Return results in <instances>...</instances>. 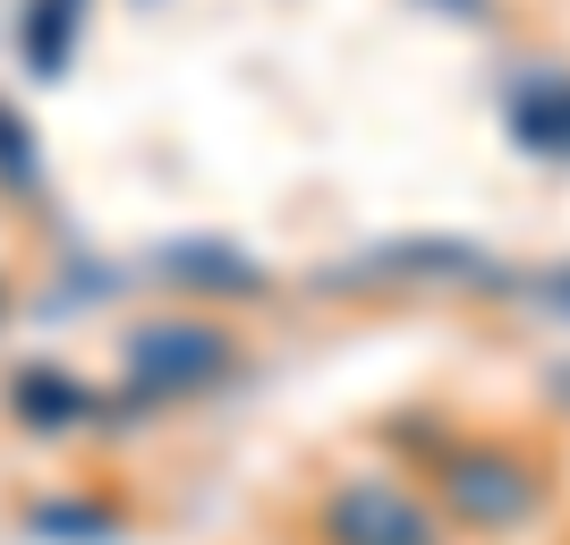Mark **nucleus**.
I'll use <instances>...</instances> for the list:
<instances>
[{
	"mask_svg": "<svg viewBox=\"0 0 570 545\" xmlns=\"http://www.w3.org/2000/svg\"><path fill=\"white\" fill-rule=\"evenodd\" d=\"M35 179H43V163H35V137H26V119L0 103V188H9V196H35Z\"/></svg>",
	"mask_w": 570,
	"mask_h": 545,
	"instance_id": "8",
	"label": "nucleus"
},
{
	"mask_svg": "<svg viewBox=\"0 0 570 545\" xmlns=\"http://www.w3.org/2000/svg\"><path fill=\"white\" fill-rule=\"evenodd\" d=\"M230 367H238V341L222 324H205V315H145V324H128V341H119V383H128L145 409L154 401H196V392H214Z\"/></svg>",
	"mask_w": 570,
	"mask_h": 545,
	"instance_id": "1",
	"label": "nucleus"
},
{
	"mask_svg": "<svg viewBox=\"0 0 570 545\" xmlns=\"http://www.w3.org/2000/svg\"><path fill=\"white\" fill-rule=\"evenodd\" d=\"M26 537H43V545H119V503L51 495V503L26 512Z\"/></svg>",
	"mask_w": 570,
	"mask_h": 545,
	"instance_id": "7",
	"label": "nucleus"
},
{
	"mask_svg": "<svg viewBox=\"0 0 570 545\" xmlns=\"http://www.w3.org/2000/svg\"><path fill=\"white\" fill-rule=\"evenodd\" d=\"M443 503H452V520L469 528H520L537 503H546V477L528 469L520 451H502V444H469L443 460Z\"/></svg>",
	"mask_w": 570,
	"mask_h": 545,
	"instance_id": "3",
	"label": "nucleus"
},
{
	"mask_svg": "<svg viewBox=\"0 0 570 545\" xmlns=\"http://www.w3.org/2000/svg\"><path fill=\"white\" fill-rule=\"evenodd\" d=\"M0 308H9V282H0Z\"/></svg>",
	"mask_w": 570,
	"mask_h": 545,
	"instance_id": "9",
	"label": "nucleus"
},
{
	"mask_svg": "<svg viewBox=\"0 0 570 545\" xmlns=\"http://www.w3.org/2000/svg\"><path fill=\"white\" fill-rule=\"evenodd\" d=\"M77 26H86V0H26L18 18V60L35 86H60L77 60Z\"/></svg>",
	"mask_w": 570,
	"mask_h": 545,
	"instance_id": "5",
	"label": "nucleus"
},
{
	"mask_svg": "<svg viewBox=\"0 0 570 545\" xmlns=\"http://www.w3.org/2000/svg\"><path fill=\"white\" fill-rule=\"evenodd\" d=\"M315 537L324 545H443V520L409 495L401 477L357 469V477H341L333 495L315 503Z\"/></svg>",
	"mask_w": 570,
	"mask_h": 545,
	"instance_id": "2",
	"label": "nucleus"
},
{
	"mask_svg": "<svg viewBox=\"0 0 570 545\" xmlns=\"http://www.w3.org/2000/svg\"><path fill=\"white\" fill-rule=\"evenodd\" d=\"M163 282H179V290H196V299H256L264 290V273L238 247H163Z\"/></svg>",
	"mask_w": 570,
	"mask_h": 545,
	"instance_id": "6",
	"label": "nucleus"
},
{
	"mask_svg": "<svg viewBox=\"0 0 570 545\" xmlns=\"http://www.w3.org/2000/svg\"><path fill=\"white\" fill-rule=\"evenodd\" d=\"M9 418L26 435H86V427H102V401L60 367H18L9 376Z\"/></svg>",
	"mask_w": 570,
	"mask_h": 545,
	"instance_id": "4",
	"label": "nucleus"
}]
</instances>
